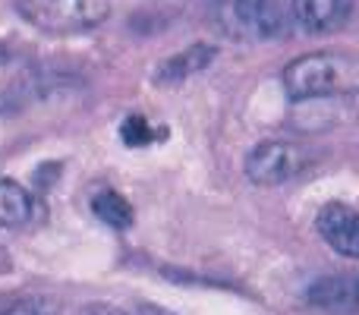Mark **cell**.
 <instances>
[{
	"label": "cell",
	"instance_id": "cell-8",
	"mask_svg": "<svg viewBox=\"0 0 359 315\" xmlns=\"http://www.w3.org/2000/svg\"><path fill=\"white\" fill-rule=\"evenodd\" d=\"M215 57H217L215 44H208V41L192 44V48L180 51V54H174V57H168V60L155 69V86H161V88L183 86L186 79L205 73V69L211 67V60H215Z\"/></svg>",
	"mask_w": 359,
	"mask_h": 315
},
{
	"label": "cell",
	"instance_id": "cell-15",
	"mask_svg": "<svg viewBox=\"0 0 359 315\" xmlns=\"http://www.w3.org/2000/svg\"><path fill=\"white\" fill-rule=\"evenodd\" d=\"M6 60H10V51H6L4 44H0V63H6Z\"/></svg>",
	"mask_w": 359,
	"mask_h": 315
},
{
	"label": "cell",
	"instance_id": "cell-14",
	"mask_svg": "<svg viewBox=\"0 0 359 315\" xmlns=\"http://www.w3.org/2000/svg\"><path fill=\"white\" fill-rule=\"evenodd\" d=\"M136 315H174V312L164 309V306H155V303H139L136 306Z\"/></svg>",
	"mask_w": 359,
	"mask_h": 315
},
{
	"label": "cell",
	"instance_id": "cell-4",
	"mask_svg": "<svg viewBox=\"0 0 359 315\" xmlns=\"http://www.w3.org/2000/svg\"><path fill=\"white\" fill-rule=\"evenodd\" d=\"M303 152L299 145L284 142V139H271V142H259L246 155V177L255 186H280L293 180L303 170Z\"/></svg>",
	"mask_w": 359,
	"mask_h": 315
},
{
	"label": "cell",
	"instance_id": "cell-3",
	"mask_svg": "<svg viewBox=\"0 0 359 315\" xmlns=\"http://www.w3.org/2000/svg\"><path fill=\"white\" fill-rule=\"evenodd\" d=\"M16 13L50 35H76L111 16V0H16Z\"/></svg>",
	"mask_w": 359,
	"mask_h": 315
},
{
	"label": "cell",
	"instance_id": "cell-13",
	"mask_svg": "<svg viewBox=\"0 0 359 315\" xmlns=\"http://www.w3.org/2000/svg\"><path fill=\"white\" fill-rule=\"evenodd\" d=\"M79 315H130V312H123L114 303H86L79 309Z\"/></svg>",
	"mask_w": 359,
	"mask_h": 315
},
{
	"label": "cell",
	"instance_id": "cell-7",
	"mask_svg": "<svg viewBox=\"0 0 359 315\" xmlns=\"http://www.w3.org/2000/svg\"><path fill=\"white\" fill-rule=\"evenodd\" d=\"M293 22L309 35L341 32L353 16V0H293Z\"/></svg>",
	"mask_w": 359,
	"mask_h": 315
},
{
	"label": "cell",
	"instance_id": "cell-9",
	"mask_svg": "<svg viewBox=\"0 0 359 315\" xmlns=\"http://www.w3.org/2000/svg\"><path fill=\"white\" fill-rule=\"evenodd\" d=\"M35 217V199L16 180H0V227H22Z\"/></svg>",
	"mask_w": 359,
	"mask_h": 315
},
{
	"label": "cell",
	"instance_id": "cell-5",
	"mask_svg": "<svg viewBox=\"0 0 359 315\" xmlns=\"http://www.w3.org/2000/svg\"><path fill=\"white\" fill-rule=\"evenodd\" d=\"M306 303L328 315H359V274H328L306 287Z\"/></svg>",
	"mask_w": 359,
	"mask_h": 315
},
{
	"label": "cell",
	"instance_id": "cell-10",
	"mask_svg": "<svg viewBox=\"0 0 359 315\" xmlns=\"http://www.w3.org/2000/svg\"><path fill=\"white\" fill-rule=\"evenodd\" d=\"M92 215L98 217V221H104L107 227H117V230L133 227V205L114 189L95 192L92 196Z\"/></svg>",
	"mask_w": 359,
	"mask_h": 315
},
{
	"label": "cell",
	"instance_id": "cell-12",
	"mask_svg": "<svg viewBox=\"0 0 359 315\" xmlns=\"http://www.w3.org/2000/svg\"><path fill=\"white\" fill-rule=\"evenodd\" d=\"M57 303L50 297H22L16 303H10L0 315H54Z\"/></svg>",
	"mask_w": 359,
	"mask_h": 315
},
{
	"label": "cell",
	"instance_id": "cell-2",
	"mask_svg": "<svg viewBox=\"0 0 359 315\" xmlns=\"http://www.w3.org/2000/svg\"><path fill=\"white\" fill-rule=\"evenodd\" d=\"M208 22L230 41H274L290 32L293 10L287 0H208Z\"/></svg>",
	"mask_w": 359,
	"mask_h": 315
},
{
	"label": "cell",
	"instance_id": "cell-6",
	"mask_svg": "<svg viewBox=\"0 0 359 315\" xmlns=\"http://www.w3.org/2000/svg\"><path fill=\"white\" fill-rule=\"evenodd\" d=\"M316 227L334 253H341L344 259L359 262V211L356 208H350L344 202L325 205L316 217Z\"/></svg>",
	"mask_w": 359,
	"mask_h": 315
},
{
	"label": "cell",
	"instance_id": "cell-1",
	"mask_svg": "<svg viewBox=\"0 0 359 315\" xmlns=\"http://www.w3.org/2000/svg\"><path fill=\"white\" fill-rule=\"evenodd\" d=\"M284 92L290 101H316V98H341L359 92V54L353 51H312L297 57L280 73Z\"/></svg>",
	"mask_w": 359,
	"mask_h": 315
},
{
	"label": "cell",
	"instance_id": "cell-11",
	"mask_svg": "<svg viewBox=\"0 0 359 315\" xmlns=\"http://www.w3.org/2000/svg\"><path fill=\"white\" fill-rule=\"evenodd\" d=\"M161 136H164V130H155L142 114H126L123 123H120V139H123V145H130V149H142V145L161 142Z\"/></svg>",
	"mask_w": 359,
	"mask_h": 315
}]
</instances>
